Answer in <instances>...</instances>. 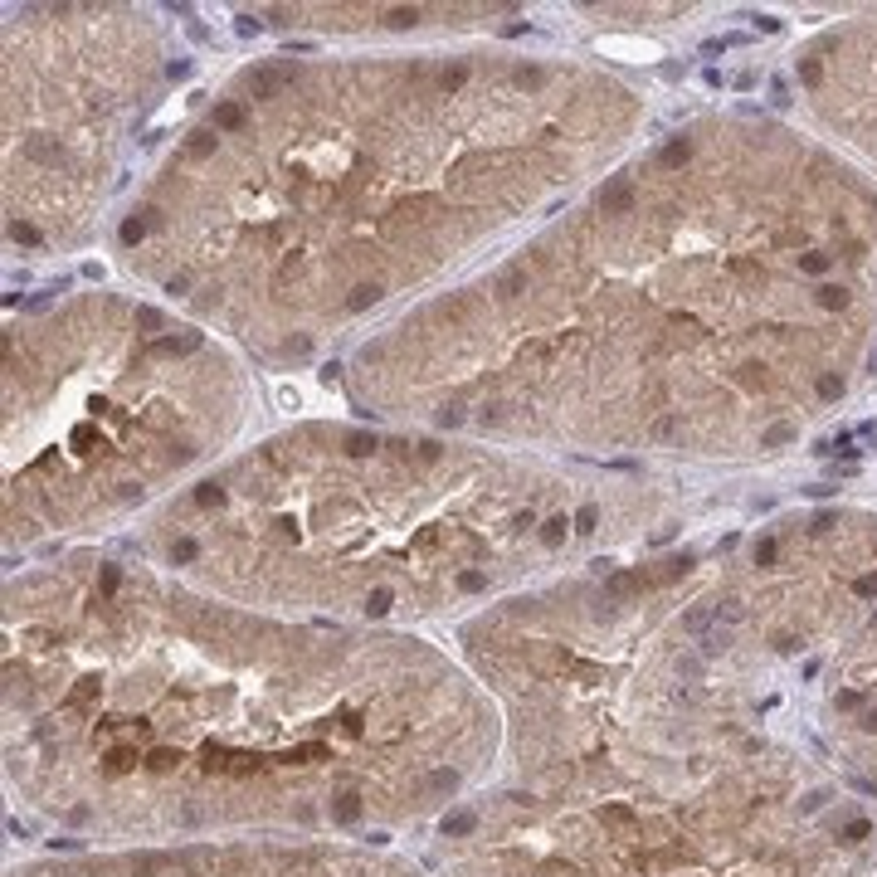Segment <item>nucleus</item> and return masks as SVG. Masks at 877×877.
Masks as SVG:
<instances>
[{
  "mask_svg": "<svg viewBox=\"0 0 877 877\" xmlns=\"http://www.w3.org/2000/svg\"><path fill=\"white\" fill-rule=\"evenodd\" d=\"M288 88V69H254L249 74V93L254 98H278Z\"/></svg>",
  "mask_w": 877,
  "mask_h": 877,
  "instance_id": "obj_1",
  "label": "nucleus"
},
{
  "mask_svg": "<svg viewBox=\"0 0 877 877\" xmlns=\"http://www.w3.org/2000/svg\"><path fill=\"white\" fill-rule=\"evenodd\" d=\"M599 210L605 214H629L634 210V186L629 181H610L605 190H599Z\"/></svg>",
  "mask_w": 877,
  "mask_h": 877,
  "instance_id": "obj_2",
  "label": "nucleus"
},
{
  "mask_svg": "<svg viewBox=\"0 0 877 877\" xmlns=\"http://www.w3.org/2000/svg\"><path fill=\"white\" fill-rule=\"evenodd\" d=\"M190 351H200V332H186V337H161V342L151 346V356H190Z\"/></svg>",
  "mask_w": 877,
  "mask_h": 877,
  "instance_id": "obj_3",
  "label": "nucleus"
},
{
  "mask_svg": "<svg viewBox=\"0 0 877 877\" xmlns=\"http://www.w3.org/2000/svg\"><path fill=\"white\" fill-rule=\"evenodd\" d=\"M438 829H444V839H468L478 829V814L473 809H454V814H444V824H438Z\"/></svg>",
  "mask_w": 877,
  "mask_h": 877,
  "instance_id": "obj_4",
  "label": "nucleus"
},
{
  "mask_svg": "<svg viewBox=\"0 0 877 877\" xmlns=\"http://www.w3.org/2000/svg\"><path fill=\"white\" fill-rule=\"evenodd\" d=\"M244 122H249V113H244L239 102H219L214 107V132H239Z\"/></svg>",
  "mask_w": 877,
  "mask_h": 877,
  "instance_id": "obj_5",
  "label": "nucleus"
},
{
  "mask_svg": "<svg viewBox=\"0 0 877 877\" xmlns=\"http://www.w3.org/2000/svg\"><path fill=\"white\" fill-rule=\"evenodd\" d=\"M643 585H648V575H643V570H619V575H610V580H605V590H610L614 599H619V595H634V590H643Z\"/></svg>",
  "mask_w": 877,
  "mask_h": 877,
  "instance_id": "obj_6",
  "label": "nucleus"
},
{
  "mask_svg": "<svg viewBox=\"0 0 877 877\" xmlns=\"http://www.w3.org/2000/svg\"><path fill=\"white\" fill-rule=\"evenodd\" d=\"M498 293L502 298H522L526 293V268H502L498 273Z\"/></svg>",
  "mask_w": 877,
  "mask_h": 877,
  "instance_id": "obj_7",
  "label": "nucleus"
},
{
  "mask_svg": "<svg viewBox=\"0 0 877 877\" xmlns=\"http://www.w3.org/2000/svg\"><path fill=\"white\" fill-rule=\"evenodd\" d=\"M332 819H337V824H356V819H361V795H351V790H346V795H337Z\"/></svg>",
  "mask_w": 877,
  "mask_h": 877,
  "instance_id": "obj_8",
  "label": "nucleus"
},
{
  "mask_svg": "<svg viewBox=\"0 0 877 877\" xmlns=\"http://www.w3.org/2000/svg\"><path fill=\"white\" fill-rule=\"evenodd\" d=\"M711 624H717V614H711V605H697L682 614V634H707Z\"/></svg>",
  "mask_w": 877,
  "mask_h": 877,
  "instance_id": "obj_9",
  "label": "nucleus"
},
{
  "mask_svg": "<svg viewBox=\"0 0 877 877\" xmlns=\"http://www.w3.org/2000/svg\"><path fill=\"white\" fill-rule=\"evenodd\" d=\"M375 302H380V283H356L351 298H346L351 312H366V307H375Z\"/></svg>",
  "mask_w": 877,
  "mask_h": 877,
  "instance_id": "obj_10",
  "label": "nucleus"
},
{
  "mask_svg": "<svg viewBox=\"0 0 877 877\" xmlns=\"http://www.w3.org/2000/svg\"><path fill=\"white\" fill-rule=\"evenodd\" d=\"M687 156H692V142H687V137H673V142H668L663 151H658V161H663L668 171H673V166H682Z\"/></svg>",
  "mask_w": 877,
  "mask_h": 877,
  "instance_id": "obj_11",
  "label": "nucleus"
},
{
  "mask_svg": "<svg viewBox=\"0 0 877 877\" xmlns=\"http://www.w3.org/2000/svg\"><path fill=\"white\" fill-rule=\"evenodd\" d=\"M181 760H186V755H181V751H171V746H161V751H151V755H146V765H151L156 775H166V770H176Z\"/></svg>",
  "mask_w": 877,
  "mask_h": 877,
  "instance_id": "obj_12",
  "label": "nucleus"
},
{
  "mask_svg": "<svg viewBox=\"0 0 877 877\" xmlns=\"http://www.w3.org/2000/svg\"><path fill=\"white\" fill-rule=\"evenodd\" d=\"M214 142H219L214 132H195V137L186 142V156H190V161H205V156H214Z\"/></svg>",
  "mask_w": 877,
  "mask_h": 877,
  "instance_id": "obj_13",
  "label": "nucleus"
},
{
  "mask_svg": "<svg viewBox=\"0 0 877 877\" xmlns=\"http://www.w3.org/2000/svg\"><path fill=\"white\" fill-rule=\"evenodd\" d=\"M790 438H795V424H770L760 434V449H780V444H790Z\"/></svg>",
  "mask_w": 877,
  "mask_h": 877,
  "instance_id": "obj_14",
  "label": "nucleus"
},
{
  "mask_svg": "<svg viewBox=\"0 0 877 877\" xmlns=\"http://www.w3.org/2000/svg\"><path fill=\"white\" fill-rule=\"evenodd\" d=\"M132 765H137V751H127V746H118V751H107V770H113V775H127Z\"/></svg>",
  "mask_w": 877,
  "mask_h": 877,
  "instance_id": "obj_15",
  "label": "nucleus"
},
{
  "mask_svg": "<svg viewBox=\"0 0 877 877\" xmlns=\"http://www.w3.org/2000/svg\"><path fill=\"white\" fill-rule=\"evenodd\" d=\"M463 83H468V69L463 64H449L444 74H438V88H444V93H458Z\"/></svg>",
  "mask_w": 877,
  "mask_h": 877,
  "instance_id": "obj_16",
  "label": "nucleus"
},
{
  "mask_svg": "<svg viewBox=\"0 0 877 877\" xmlns=\"http://www.w3.org/2000/svg\"><path fill=\"white\" fill-rule=\"evenodd\" d=\"M414 20H419V10H414V5H395V10H386V25H390V30H410Z\"/></svg>",
  "mask_w": 877,
  "mask_h": 877,
  "instance_id": "obj_17",
  "label": "nucleus"
},
{
  "mask_svg": "<svg viewBox=\"0 0 877 877\" xmlns=\"http://www.w3.org/2000/svg\"><path fill=\"white\" fill-rule=\"evenodd\" d=\"M195 502L200 507H219V502H225V487H219V482H200L195 487Z\"/></svg>",
  "mask_w": 877,
  "mask_h": 877,
  "instance_id": "obj_18",
  "label": "nucleus"
},
{
  "mask_svg": "<svg viewBox=\"0 0 877 877\" xmlns=\"http://www.w3.org/2000/svg\"><path fill=\"white\" fill-rule=\"evenodd\" d=\"M370 449H375V434H361V429H356V434H346V454H356V458H366V454H370Z\"/></svg>",
  "mask_w": 877,
  "mask_h": 877,
  "instance_id": "obj_19",
  "label": "nucleus"
},
{
  "mask_svg": "<svg viewBox=\"0 0 877 877\" xmlns=\"http://www.w3.org/2000/svg\"><path fill=\"white\" fill-rule=\"evenodd\" d=\"M195 556H200V546H195V541H190V536H181V541H171V561H176V566H186V561H195Z\"/></svg>",
  "mask_w": 877,
  "mask_h": 877,
  "instance_id": "obj_20",
  "label": "nucleus"
},
{
  "mask_svg": "<svg viewBox=\"0 0 877 877\" xmlns=\"http://www.w3.org/2000/svg\"><path fill=\"white\" fill-rule=\"evenodd\" d=\"M429 790L454 795V790H458V770H434V775H429Z\"/></svg>",
  "mask_w": 877,
  "mask_h": 877,
  "instance_id": "obj_21",
  "label": "nucleus"
},
{
  "mask_svg": "<svg viewBox=\"0 0 877 877\" xmlns=\"http://www.w3.org/2000/svg\"><path fill=\"white\" fill-rule=\"evenodd\" d=\"M386 610H390V590H370V595H366V614H370V619H380Z\"/></svg>",
  "mask_w": 877,
  "mask_h": 877,
  "instance_id": "obj_22",
  "label": "nucleus"
},
{
  "mask_svg": "<svg viewBox=\"0 0 877 877\" xmlns=\"http://www.w3.org/2000/svg\"><path fill=\"white\" fill-rule=\"evenodd\" d=\"M230 760H234V755H230L225 746H205V770H230Z\"/></svg>",
  "mask_w": 877,
  "mask_h": 877,
  "instance_id": "obj_23",
  "label": "nucleus"
},
{
  "mask_svg": "<svg viewBox=\"0 0 877 877\" xmlns=\"http://www.w3.org/2000/svg\"><path fill=\"white\" fill-rule=\"evenodd\" d=\"M142 234H146V219H142V214L122 219V244H142Z\"/></svg>",
  "mask_w": 877,
  "mask_h": 877,
  "instance_id": "obj_24",
  "label": "nucleus"
},
{
  "mask_svg": "<svg viewBox=\"0 0 877 877\" xmlns=\"http://www.w3.org/2000/svg\"><path fill=\"white\" fill-rule=\"evenodd\" d=\"M541 541H546V546H561V541H566V517H551V522H546V526H541Z\"/></svg>",
  "mask_w": 877,
  "mask_h": 877,
  "instance_id": "obj_25",
  "label": "nucleus"
},
{
  "mask_svg": "<svg viewBox=\"0 0 877 877\" xmlns=\"http://www.w3.org/2000/svg\"><path fill=\"white\" fill-rule=\"evenodd\" d=\"M819 307H848V293L834 288V283H824V288H819Z\"/></svg>",
  "mask_w": 877,
  "mask_h": 877,
  "instance_id": "obj_26",
  "label": "nucleus"
},
{
  "mask_svg": "<svg viewBox=\"0 0 877 877\" xmlns=\"http://www.w3.org/2000/svg\"><path fill=\"white\" fill-rule=\"evenodd\" d=\"M93 697H98V682H93V678H88V682H78V687H74V692H69V707H88V702H93Z\"/></svg>",
  "mask_w": 877,
  "mask_h": 877,
  "instance_id": "obj_27",
  "label": "nucleus"
},
{
  "mask_svg": "<svg viewBox=\"0 0 877 877\" xmlns=\"http://www.w3.org/2000/svg\"><path fill=\"white\" fill-rule=\"evenodd\" d=\"M711 614H717V624H722V619L736 624V619H741V605H736V599H717V605H711Z\"/></svg>",
  "mask_w": 877,
  "mask_h": 877,
  "instance_id": "obj_28",
  "label": "nucleus"
},
{
  "mask_svg": "<svg viewBox=\"0 0 877 877\" xmlns=\"http://www.w3.org/2000/svg\"><path fill=\"white\" fill-rule=\"evenodd\" d=\"M843 395V380L839 375H819V400H839Z\"/></svg>",
  "mask_w": 877,
  "mask_h": 877,
  "instance_id": "obj_29",
  "label": "nucleus"
},
{
  "mask_svg": "<svg viewBox=\"0 0 877 877\" xmlns=\"http://www.w3.org/2000/svg\"><path fill=\"white\" fill-rule=\"evenodd\" d=\"M10 239H15V244H39V230L25 225V219H15V225H10Z\"/></svg>",
  "mask_w": 877,
  "mask_h": 877,
  "instance_id": "obj_30",
  "label": "nucleus"
},
{
  "mask_svg": "<svg viewBox=\"0 0 877 877\" xmlns=\"http://www.w3.org/2000/svg\"><path fill=\"white\" fill-rule=\"evenodd\" d=\"M867 834H872V824H867V819H853V824L843 829V843H863Z\"/></svg>",
  "mask_w": 877,
  "mask_h": 877,
  "instance_id": "obj_31",
  "label": "nucleus"
},
{
  "mask_svg": "<svg viewBox=\"0 0 877 877\" xmlns=\"http://www.w3.org/2000/svg\"><path fill=\"white\" fill-rule=\"evenodd\" d=\"M599 526V507H580L575 512V531H595Z\"/></svg>",
  "mask_w": 877,
  "mask_h": 877,
  "instance_id": "obj_32",
  "label": "nucleus"
},
{
  "mask_svg": "<svg viewBox=\"0 0 877 877\" xmlns=\"http://www.w3.org/2000/svg\"><path fill=\"white\" fill-rule=\"evenodd\" d=\"M726 639H731L726 629H707V634H702V648H707V653H717V648H726Z\"/></svg>",
  "mask_w": 877,
  "mask_h": 877,
  "instance_id": "obj_33",
  "label": "nucleus"
},
{
  "mask_svg": "<svg viewBox=\"0 0 877 877\" xmlns=\"http://www.w3.org/2000/svg\"><path fill=\"white\" fill-rule=\"evenodd\" d=\"M799 268H804V273H829V254H804Z\"/></svg>",
  "mask_w": 877,
  "mask_h": 877,
  "instance_id": "obj_34",
  "label": "nucleus"
},
{
  "mask_svg": "<svg viewBox=\"0 0 877 877\" xmlns=\"http://www.w3.org/2000/svg\"><path fill=\"white\" fill-rule=\"evenodd\" d=\"M770 561H775V541L760 536V541H755V566H770Z\"/></svg>",
  "mask_w": 877,
  "mask_h": 877,
  "instance_id": "obj_35",
  "label": "nucleus"
},
{
  "mask_svg": "<svg viewBox=\"0 0 877 877\" xmlns=\"http://www.w3.org/2000/svg\"><path fill=\"white\" fill-rule=\"evenodd\" d=\"M482 585H487V575H482V570H463V575H458V590H468V595H473V590H482Z\"/></svg>",
  "mask_w": 877,
  "mask_h": 877,
  "instance_id": "obj_36",
  "label": "nucleus"
},
{
  "mask_svg": "<svg viewBox=\"0 0 877 877\" xmlns=\"http://www.w3.org/2000/svg\"><path fill=\"white\" fill-rule=\"evenodd\" d=\"M118 585H122V570L118 566H102V595H118Z\"/></svg>",
  "mask_w": 877,
  "mask_h": 877,
  "instance_id": "obj_37",
  "label": "nucleus"
},
{
  "mask_svg": "<svg viewBox=\"0 0 877 877\" xmlns=\"http://www.w3.org/2000/svg\"><path fill=\"white\" fill-rule=\"evenodd\" d=\"M30 156H34V161H59V151H54L49 142H39V137L30 142Z\"/></svg>",
  "mask_w": 877,
  "mask_h": 877,
  "instance_id": "obj_38",
  "label": "nucleus"
},
{
  "mask_svg": "<svg viewBox=\"0 0 877 877\" xmlns=\"http://www.w3.org/2000/svg\"><path fill=\"white\" fill-rule=\"evenodd\" d=\"M653 434H658V438H678L682 429H678V419H658V424H653Z\"/></svg>",
  "mask_w": 877,
  "mask_h": 877,
  "instance_id": "obj_39",
  "label": "nucleus"
},
{
  "mask_svg": "<svg viewBox=\"0 0 877 877\" xmlns=\"http://www.w3.org/2000/svg\"><path fill=\"white\" fill-rule=\"evenodd\" d=\"M137 322H142V326H151V332H156V326H161V312H156V307H137Z\"/></svg>",
  "mask_w": 877,
  "mask_h": 877,
  "instance_id": "obj_40",
  "label": "nucleus"
},
{
  "mask_svg": "<svg viewBox=\"0 0 877 877\" xmlns=\"http://www.w3.org/2000/svg\"><path fill=\"white\" fill-rule=\"evenodd\" d=\"M799 78L814 88V83H819V64H814V59H804V64H799Z\"/></svg>",
  "mask_w": 877,
  "mask_h": 877,
  "instance_id": "obj_41",
  "label": "nucleus"
},
{
  "mask_svg": "<svg viewBox=\"0 0 877 877\" xmlns=\"http://www.w3.org/2000/svg\"><path fill=\"white\" fill-rule=\"evenodd\" d=\"M853 590H858V595H877V575H858Z\"/></svg>",
  "mask_w": 877,
  "mask_h": 877,
  "instance_id": "obj_42",
  "label": "nucleus"
},
{
  "mask_svg": "<svg viewBox=\"0 0 877 877\" xmlns=\"http://www.w3.org/2000/svg\"><path fill=\"white\" fill-rule=\"evenodd\" d=\"M605 814H610V819H614V824H634V814H629V809H624V804H610V809H605Z\"/></svg>",
  "mask_w": 877,
  "mask_h": 877,
  "instance_id": "obj_43",
  "label": "nucleus"
},
{
  "mask_svg": "<svg viewBox=\"0 0 877 877\" xmlns=\"http://www.w3.org/2000/svg\"><path fill=\"white\" fill-rule=\"evenodd\" d=\"M755 30H765V34H775V30H780V20H775V15H755Z\"/></svg>",
  "mask_w": 877,
  "mask_h": 877,
  "instance_id": "obj_44",
  "label": "nucleus"
},
{
  "mask_svg": "<svg viewBox=\"0 0 877 877\" xmlns=\"http://www.w3.org/2000/svg\"><path fill=\"white\" fill-rule=\"evenodd\" d=\"M463 414H458V405H449V410H438V424H458Z\"/></svg>",
  "mask_w": 877,
  "mask_h": 877,
  "instance_id": "obj_45",
  "label": "nucleus"
},
{
  "mask_svg": "<svg viewBox=\"0 0 877 877\" xmlns=\"http://www.w3.org/2000/svg\"><path fill=\"white\" fill-rule=\"evenodd\" d=\"M239 34H258V20L254 15H239Z\"/></svg>",
  "mask_w": 877,
  "mask_h": 877,
  "instance_id": "obj_46",
  "label": "nucleus"
},
{
  "mask_svg": "<svg viewBox=\"0 0 877 877\" xmlns=\"http://www.w3.org/2000/svg\"><path fill=\"white\" fill-rule=\"evenodd\" d=\"M863 731H877V711H863Z\"/></svg>",
  "mask_w": 877,
  "mask_h": 877,
  "instance_id": "obj_47",
  "label": "nucleus"
},
{
  "mask_svg": "<svg viewBox=\"0 0 877 877\" xmlns=\"http://www.w3.org/2000/svg\"><path fill=\"white\" fill-rule=\"evenodd\" d=\"M872 370H877V351H872Z\"/></svg>",
  "mask_w": 877,
  "mask_h": 877,
  "instance_id": "obj_48",
  "label": "nucleus"
}]
</instances>
